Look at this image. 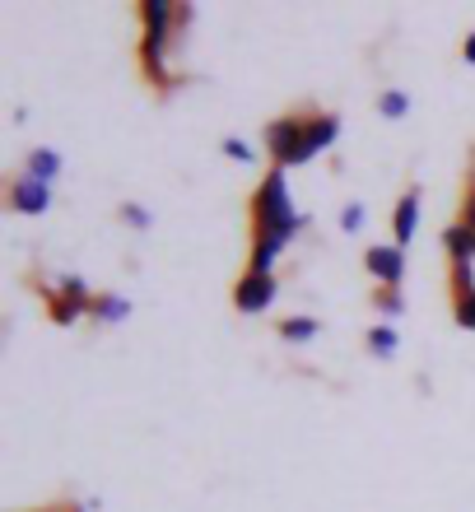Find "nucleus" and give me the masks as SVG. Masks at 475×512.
<instances>
[{"mask_svg":"<svg viewBox=\"0 0 475 512\" xmlns=\"http://www.w3.org/2000/svg\"><path fill=\"white\" fill-rule=\"evenodd\" d=\"M252 224H257V233H280V238H289V243L313 224V219L299 215L294 201H289L285 168H271V173L257 182V191H252Z\"/></svg>","mask_w":475,"mask_h":512,"instance_id":"1","label":"nucleus"},{"mask_svg":"<svg viewBox=\"0 0 475 512\" xmlns=\"http://www.w3.org/2000/svg\"><path fill=\"white\" fill-rule=\"evenodd\" d=\"M140 19H145V42H140L145 75H150L159 89H168V84H173V75H168V33H173L177 5H168V0H145V5H140Z\"/></svg>","mask_w":475,"mask_h":512,"instance_id":"2","label":"nucleus"},{"mask_svg":"<svg viewBox=\"0 0 475 512\" xmlns=\"http://www.w3.org/2000/svg\"><path fill=\"white\" fill-rule=\"evenodd\" d=\"M266 149L275 168H299L303 163V117H275L266 126Z\"/></svg>","mask_w":475,"mask_h":512,"instance_id":"3","label":"nucleus"},{"mask_svg":"<svg viewBox=\"0 0 475 512\" xmlns=\"http://www.w3.org/2000/svg\"><path fill=\"white\" fill-rule=\"evenodd\" d=\"M364 266H368V275H373L378 289H401V284H406V247L373 243L364 252Z\"/></svg>","mask_w":475,"mask_h":512,"instance_id":"4","label":"nucleus"},{"mask_svg":"<svg viewBox=\"0 0 475 512\" xmlns=\"http://www.w3.org/2000/svg\"><path fill=\"white\" fill-rule=\"evenodd\" d=\"M275 294H280V280H275V275L247 270L243 280L233 284V308L243 312V317H257V312H266L275 303Z\"/></svg>","mask_w":475,"mask_h":512,"instance_id":"5","label":"nucleus"},{"mask_svg":"<svg viewBox=\"0 0 475 512\" xmlns=\"http://www.w3.org/2000/svg\"><path fill=\"white\" fill-rule=\"evenodd\" d=\"M10 210H19V215H47L52 210V187L38 182V177L19 173L10 182Z\"/></svg>","mask_w":475,"mask_h":512,"instance_id":"6","label":"nucleus"},{"mask_svg":"<svg viewBox=\"0 0 475 512\" xmlns=\"http://www.w3.org/2000/svg\"><path fill=\"white\" fill-rule=\"evenodd\" d=\"M340 140V117L336 112H313L303 117V163L317 159L322 149H331Z\"/></svg>","mask_w":475,"mask_h":512,"instance_id":"7","label":"nucleus"},{"mask_svg":"<svg viewBox=\"0 0 475 512\" xmlns=\"http://www.w3.org/2000/svg\"><path fill=\"white\" fill-rule=\"evenodd\" d=\"M94 298L98 294H89V284L80 280V275H66L61 280V298L52 303V317L56 322H75V317H84V312H94Z\"/></svg>","mask_w":475,"mask_h":512,"instance_id":"8","label":"nucleus"},{"mask_svg":"<svg viewBox=\"0 0 475 512\" xmlns=\"http://www.w3.org/2000/svg\"><path fill=\"white\" fill-rule=\"evenodd\" d=\"M420 210H424V196L415 187L396 201V210H392V243L396 247H410L415 243V233H420Z\"/></svg>","mask_w":475,"mask_h":512,"instance_id":"9","label":"nucleus"},{"mask_svg":"<svg viewBox=\"0 0 475 512\" xmlns=\"http://www.w3.org/2000/svg\"><path fill=\"white\" fill-rule=\"evenodd\" d=\"M443 247H448L452 266H466V261H475V229L466 224V219L448 224V229H443Z\"/></svg>","mask_w":475,"mask_h":512,"instance_id":"10","label":"nucleus"},{"mask_svg":"<svg viewBox=\"0 0 475 512\" xmlns=\"http://www.w3.org/2000/svg\"><path fill=\"white\" fill-rule=\"evenodd\" d=\"M61 168H66V163H61V154H56V149H47V145L33 149V154H28V163H24V173L38 177V182H47V187L61 177Z\"/></svg>","mask_w":475,"mask_h":512,"instance_id":"11","label":"nucleus"},{"mask_svg":"<svg viewBox=\"0 0 475 512\" xmlns=\"http://www.w3.org/2000/svg\"><path fill=\"white\" fill-rule=\"evenodd\" d=\"M322 336V322L317 317H285L280 322V340H289V345H308V340Z\"/></svg>","mask_w":475,"mask_h":512,"instance_id":"12","label":"nucleus"},{"mask_svg":"<svg viewBox=\"0 0 475 512\" xmlns=\"http://www.w3.org/2000/svg\"><path fill=\"white\" fill-rule=\"evenodd\" d=\"M89 317H98V322H126V317H131V303H126L122 294H98Z\"/></svg>","mask_w":475,"mask_h":512,"instance_id":"13","label":"nucleus"},{"mask_svg":"<svg viewBox=\"0 0 475 512\" xmlns=\"http://www.w3.org/2000/svg\"><path fill=\"white\" fill-rule=\"evenodd\" d=\"M378 112H382V122H401L410 112V94L406 89H382L378 94Z\"/></svg>","mask_w":475,"mask_h":512,"instance_id":"14","label":"nucleus"},{"mask_svg":"<svg viewBox=\"0 0 475 512\" xmlns=\"http://www.w3.org/2000/svg\"><path fill=\"white\" fill-rule=\"evenodd\" d=\"M368 350L378 354V359H396V350H401L396 326H373V331H368Z\"/></svg>","mask_w":475,"mask_h":512,"instance_id":"15","label":"nucleus"},{"mask_svg":"<svg viewBox=\"0 0 475 512\" xmlns=\"http://www.w3.org/2000/svg\"><path fill=\"white\" fill-rule=\"evenodd\" d=\"M373 303H378L382 308V317H401V312H406V298H401V289H378V298H373Z\"/></svg>","mask_w":475,"mask_h":512,"instance_id":"16","label":"nucleus"},{"mask_svg":"<svg viewBox=\"0 0 475 512\" xmlns=\"http://www.w3.org/2000/svg\"><path fill=\"white\" fill-rule=\"evenodd\" d=\"M452 289H457V298L475 294V261H466V266H452Z\"/></svg>","mask_w":475,"mask_h":512,"instance_id":"17","label":"nucleus"},{"mask_svg":"<svg viewBox=\"0 0 475 512\" xmlns=\"http://www.w3.org/2000/svg\"><path fill=\"white\" fill-rule=\"evenodd\" d=\"M340 229L345 233H364V201H350L340 210Z\"/></svg>","mask_w":475,"mask_h":512,"instance_id":"18","label":"nucleus"},{"mask_svg":"<svg viewBox=\"0 0 475 512\" xmlns=\"http://www.w3.org/2000/svg\"><path fill=\"white\" fill-rule=\"evenodd\" d=\"M224 154H229L233 163H252L257 154H252V145H247L243 135H224Z\"/></svg>","mask_w":475,"mask_h":512,"instance_id":"19","label":"nucleus"},{"mask_svg":"<svg viewBox=\"0 0 475 512\" xmlns=\"http://www.w3.org/2000/svg\"><path fill=\"white\" fill-rule=\"evenodd\" d=\"M122 219H126V224H131V229H150V224H154V215H150V210H145V205H131V201L122 205Z\"/></svg>","mask_w":475,"mask_h":512,"instance_id":"20","label":"nucleus"},{"mask_svg":"<svg viewBox=\"0 0 475 512\" xmlns=\"http://www.w3.org/2000/svg\"><path fill=\"white\" fill-rule=\"evenodd\" d=\"M452 312H457V326H466V331H475V294L457 298V303H452Z\"/></svg>","mask_w":475,"mask_h":512,"instance_id":"21","label":"nucleus"},{"mask_svg":"<svg viewBox=\"0 0 475 512\" xmlns=\"http://www.w3.org/2000/svg\"><path fill=\"white\" fill-rule=\"evenodd\" d=\"M466 224H471V229H475V187H471V196H466Z\"/></svg>","mask_w":475,"mask_h":512,"instance_id":"22","label":"nucleus"},{"mask_svg":"<svg viewBox=\"0 0 475 512\" xmlns=\"http://www.w3.org/2000/svg\"><path fill=\"white\" fill-rule=\"evenodd\" d=\"M466 61L475 66V33H466Z\"/></svg>","mask_w":475,"mask_h":512,"instance_id":"23","label":"nucleus"}]
</instances>
